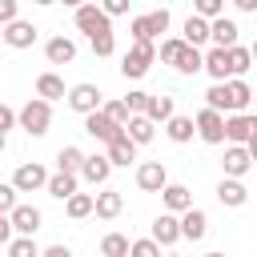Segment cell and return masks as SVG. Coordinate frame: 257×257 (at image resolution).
<instances>
[{
  "mask_svg": "<svg viewBox=\"0 0 257 257\" xmlns=\"http://www.w3.org/2000/svg\"><path fill=\"white\" fill-rule=\"evenodd\" d=\"M16 12H20V0H0V24H12V20H20Z\"/></svg>",
  "mask_w": 257,
  "mask_h": 257,
  "instance_id": "f6af8a7d",
  "label": "cell"
},
{
  "mask_svg": "<svg viewBox=\"0 0 257 257\" xmlns=\"http://www.w3.org/2000/svg\"><path fill=\"white\" fill-rule=\"evenodd\" d=\"M48 124H52V100H44V96H28V100L20 104V128H24L28 137H44Z\"/></svg>",
  "mask_w": 257,
  "mask_h": 257,
  "instance_id": "3957f363",
  "label": "cell"
},
{
  "mask_svg": "<svg viewBox=\"0 0 257 257\" xmlns=\"http://www.w3.org/2000/svg\"><path fill=\"white\" fill-rule=\"evenodd\" d=\"M88 44H92V52H96V56H112V52H116V36H112V32L88 36Z\"/></svg>",
  "mask_w": 257,
  "mask_h": 257,
  "instance_id": "ab89813d",
  "label": "cell"
},
{
  "mask_svg": "<svg viewBox=\"0 0 257 257\" xmlns=\"http://www.w3.org/2000/svg\"><path fill=\"white\" fill-rule=\"evenodd\" d=\"M165 257H181V253H165Z\"/></svg>",
  "mask_w": 257,
  "mask_h": 257,
  "instance_id": "11a10c76",
  "label": "cell"
},
{
  "mask_svg": "<svg viewBox=\"0 0 257 257\" xmlns=\"http://www.w3.org/2000/svg\"><path fill=\"white\" fill-rule=\"evenodd\" d=\"M124 128H128V137H133L137 145H149V141L157 137V120H149L145 112H133V120H128Z\"/></svg>",
  "mask_w": 257,
  "mask_h": 257,
  "instance_id": "4dcf8cb0",
  "label": "cell"
},
{
  "mask_svg": "<svg viewBox=\"0 0 257 257\" xmlns=\"http://www.w3.org/2000/svg\"><path fill=\"white\" fill-rule=\"evenodd\" d=\"M169 185V169L161 161H141L137 165V189L141 193H165Z\"/></svg>",
  "mask_w": 257,
  "mask_h": 257,
  "instance_id": "52a82bcc",
  "label": "cell"
},
{
  "mask_svg": "<svg viewBox=\"0 0 257 257\" xmlns=\"http://www.w3.org/2000/svg\"><path fill=\"white\" fill-rule=\"evenodd\" d=\"M84 133L108 145V141H116V137L124 133V124H116V120H112L104 108H96V112H88V116H84Z\"/></svg>",
  "mask_w": 257,
  "mask_h": 257,
  "instance_id": "ba28073f",
  "label": "cell"
},
{
  "mask_svg": "<svg viewBox=\"0 0 257 257\" xmlns=\"http://www.w3.org/2000/svg\"><path fill=\"white\" fill-rule=\"evenodd\" d=\"M72 20H76V28H80L84 36H100V32H112V16L100 8V0H88V4H80V8L72 12Z\"/></svg>",
  "mask_w": 257,
  "mask_h": 257,
  "instance_id": "277c9868",
  "label": "cell"
},
{
  "mask_svg": "<svg viewBox=\"0 0 257 257\" xmlns=\"http://www.w3.org/2000/svg\"><path fill=\"white\" fill-rule=\"evenodd\" d=\"M36 96H44V100H68V88H64V80L56 72H40L36 76Z\"/></svg>",
  "mask_w": 257,
  "mask_h": 257,
  "instance_id": "d4e9b609",
  "label": "cell"
},
{
  "mask_svg": "<svg viewBox=\"0 0 257 257\" xmlns=\"http://www.w3.org/2000/svg\"><path fill=\"white\" fill-rule=\"evenodd\" d=\"M16 193H20V189H16L12 181L0 185V213H12V209H16Z\"/></svg>",
  "mask_w": 257,
  "mask_h": 257,
  "instance_id": "7bdbcfd3",
  "label": "cell"
},
{
  "mask_svg": "<svg viewBox=\"0 0 257 257\" xmlns=\"http://www.w3.org/2000/svg\"><path fill=\"white\" fill-rule=\"evenodd\" d=\"M145 116H149V120H157V124H169V120L177 116V104H173V96H165V92L157 96V92H153V100H149V112H145Z\"/></svg>",
  "mask_w": 257,
  "mask_h": 257,
  "instance_id": "f546056e",
  "label": "cell"
},
{
  "mask_svg": "<svg viewBox=\"0 0 257 257\" xmlns=\"http://www.w3.org/2000/svg\"><path fill=\"white\" fill-rule=\"evenodd\" d=\"M217 201H221L225 209H241V205L249 201V189L241 185V177H221V185H217Z\"/></svg>",
  "mask_w": 257,
  "mask_h": 257,
  "instance_id": "9a60e30c",
  "label": "cell"
},
{
  "mask_svg": "<svg viewBox=\"0 0 257 257\" xmlns=\"http://www.w3.org/2000/svg\"><path fill=\"white\" fill-rule=\"evenodd\" d=\"M44 249L32 241V237H24V233H16L8 245H4V257H40Z\"/></svg>",
  "mask_w": 257,
  "mask_h": 257,
  "instance_id": "836d02e7",
  "label": "cell"
},
{
  "mask_svg": "<svg viewBox=\"0 0 257 257\" xmlns=\"http://www.w3.org/2000/svg\"><path fill=\"white\" fill-rule=\"evenodd\" d=\"M4 44H8V48H32V44H36V24H32V20H12V24H4Z\"/></svg>",
  "mask_w": 257,
  "mask_h": 257,
  "instance_id": "5bb4252c",
  "label": "cell"
},
{
  "mask_svg": "<svg viewBox=\"0 0 257 257\" xmlns=\"http://www.w3.org/2000/svg\"><path fill=\"white\" fill-rule=\"evenodd\" d=\"M72 193H80V173H52L48 177V197H56V201H68Z\"/></svg>",
  "mask_w": 257,
  "mask_h": 257,
  "instance_id": "e0dca14e",
  "label": "cell"
},
{
  "mask_svg": "<svg viewBox=\"0 0 257 257\" xmlns=\"http://www.w3.org/2000/svg\"><path fill=\"white\" fill-rule=\"evenodd\" d=\"M112 169H116V165H112V157H108V153H92V157L84 161V169H80V181H88L92 189H96V185H108Z\"/></svg>",
  "mask_w": 257,
  "mask_h": 257,
  "instance_id": "7c38bea8",
  "label": "cell"
},
{
  "mask_svg": "<svg viewBox=\"0 0 257 257\" xmlns=\"http://www.w3.org/2000/svg\"><path fill=\"white\" fill-rule=\"evenodd\" d=\"M185 48H189V40L185 36H165L161 40V48H157V56H161V64H181V56H185Z\"/></svg>",
  "mask_w": 257,
  "mask_h": 257,
  "instance_id": "f1b7e54d",
  "label": "cell"
},
{
  "mask_svg": "<svg viewBox=\"0 0 257 257\" xmlns=\"http://www.w3.org/2000/svg\"><path fill=\"white\" fill-rule=\"evenodd\" d=\"M68 108H72V112H80V116H88V112L104 108V92H100L96 84L80 80V84H72V88H68Z\"/></svg>",
  "mask_w": 257,
  "mask_h": 257,
  "instance_id": "8992f818",
  "label": "cell"
},
{
  "mask_svg": "<svg viewBox=\"0 0 257 257\" xmlns=\"http://www.w3.org/2000/svg\"><path fill=\"white\" fill-rule=\"evenodd\" d=\"M249 48H253V60H257V40H253V44H249Z\"/></svg>",
  "mask_w": 257,
  "mask_h": 257,
  "instance_id": "f5cc1de1",
  "label": "cell"
},
{
  "mask_svg": "<svg viewBox=\"0 0 257 257\" xmlns=\"http://www.w3.org/2000/svg\"><path fill=\"white\" fill-rule=\"evenodd\" d=\"M84 161H88V153H80L76 145H64V149L56 153V169H60V173H80Z\"/></svg>",
  "mask_w": 257,
  "mask_h": 257,
  "instance_id": "1f68e13d",
  "label": "cell"
},
{
  "mask_svg": "<svg viewBox=\"0 0 257 257\" xmlns=\"http://www.w3.org/2000/svg\"><path fill=\"white\" fill-rule=\"evenodd\" d=\"M137 149H141V145L128 137V128H124L116 141H108V157H112V165H124V169L137 161Z\"/></svg>",
  "mask_w": 257,
  "mask_h": 257,
  "instance_id": "44dd1931",
  "label": "cell"
},
{
  "mask_svg": "<svg viewBox=\"0 0 257 257\" xmlns=\"http://www.w3.org/2000/svg\"><path fill=\"white\" fill-rule=\"evenodd\" d=\"M104 112H108L116 124H128V120H133V108H128V100H104Z\"/></svg>",
  "mask_w": 257,
  "mask_h": 257,
  "instance_id": "60d3db41",
  "label": "cell"
},
{
  "mask_svg": "<svg viewBox=\"0 0 257 257\" xmlns=\"http://www.w3.org/2000/svg\"><path fill=\"white\" fill-rule=\"evenodd\" d=\"M249 153H253V161H257V133L249 137Z\"/></svg>",
  "mask_w": 257,
  "mask_h": 257,
  "instance_id": "f907efd6",
  "label": "cell"
},
{
  "mask_svg": "<svg viewBox=\"0 0 257 257\" xmlns=\"http://www.w3.org/2000/svg\"><path fill=\"white\" fill-rule=\"evenodd\" d=\"M161 249H165V245H161L157 237H141V241H133V249H128V257H165Z\"/></svg>",
  "mask_w": 257,
  "mask_h": 257,
  "instance_id": "8d00e7d4",
  "label": "cell"
},
{
  "mask_svg": "<svg viewBox=\"0 0 257 257\" xmlns=\"http://www.w3.org/2000/svg\"><path fill=\"white\" fill-rule=\"evenodd\" d=\"M193 12L205 20H217V16H225V0H193Z\"/></svg>",
  "mask_w": 257,
  "mask_h": 257,
  "instance_id": "f35d334b",
  "label": "cell"
},
{
  "mask_svg": "<svg viewBox=\"0 0 257 257\" xmlns=\"http://www.w3.org/2000/svg\"><path fill=\"white\" fill-rule=\"evenodd\" d=\"M253 128H257L253 112H225V137H229V145H249Z\"/></svg>",
  "mask_w": 257,
  "mask_h": 257,
  "instance_id": "8fae6325",
  "label": "cell"
},
{
  "mask_svg": "<svg viewBox=\"0 0 257 257\" xmlns=\"http://www.w3.org/2000/svg\"><path fill=\"white\" fill-rule=\"evenodd\" d=\"M157 60V44L153 40H133V48L120 56V76L124 80H141Z\"/></svg>",
  "mask_w": 257,
  "mask_h": 257,
  "instance_id": "7a4b0ae2",
  "label": "cell"
},
{
  "mask_svg": "<svg viewBox=\"0 0 257 257\" xmlns=\"http://www.w3.org/2000/svg\"><path fill=\"white\" fill-rule=\"evenodd\" d=\"M128 4H133V0H100V8H104L108 16H124V12H128Z\"/></svg>",
  "mask_w": 257,
  "mask_h": 257,
  "instance_id": "bcb514c9",
  "label": "cell"
},
{
  "mask_svg": "<svg viewBox=\"0 0 257 257\" xmlns=\"http://www.w3.org/2000/svg\"><path fill=\"white\" fill-rule=\"evenodd\" d=\"M237 32H241L237 20H229V16H217V20H213V44H217V48H233V44H237Z\"/></svg>",
  "mask_w": 257,
  "mask_h": 257,
  "instance_id": "83f0119b",
  "label": "cell"
},
{
  "mask_svg": "<svg viewBox=\"0 0 257 257\" xmlns=\"http://www.w3.org/2000/svg\"><path fill=\"white\" fill-rule=\"evenodd\" d=\"M8 217H12V225H16V233H24V237H32V233L40 229V221H44L36 205H16V209H12Z\"/></svg>",
  "mask_w": 257,
  "mask_h": 257,
  "instance_id": "7402d4cb",
  "label": "cell"
},
{
  "mask_svg": "<svg viewBox=\"0 0 257 257\" xmlns=\"http://www.w3.org/2000/svg\"><path fill=\"white\" fill-rule=\"evenodd\" d=\"M237 12H257V0H233Z\"/></svg>",
  "mask_w": 257,
  "mask_h": 257,
  "instance_id": "c3c4849f",
  "label": "cell"
},
{
  "mask_svg": "<svg viewBox=\"0 0 257 257\" xmlns=\"http://www.w3.org/2000/svg\"><path fill=\"white\" fill-rule=\"evenodd\" d=\"M205 257H225V253H205Z\"/></svg>",
  "mask_w": 257,
  "mask_h": 257,
  "instance_id": "db71d44e",
  "label": "cell"
},
{
  "mask_svg": "<svg viewBox=\"0 0 257 257\" xmlns=\"http://www.w3.org/2000/svg\"><path fill=\"white\" fill-rule=\"evenodd\" d=\"M165 137H169L173 145H189V141L197 137V116H181V112H177V116L165 124Z\"/></svg>",
  "mask_w": 257,
  "mask_h": 257,
  "instance_id": "ffe728a7",
  "label": "cell"
},
{
  "mask_svg": "<svg viewBox=\"0 0 257 257\" xmlns=\"http://www.w3.org/2000/svg\"><path fill=\"white\" fill-rule=\"evenodd\" d=\"M161 201H165V209L169 213H185V209H193V193L185 189V185H165V193H161Z\"/></svg>",
  "mask_w": 257,
  "mask_h": 257,
  "instance_id": "484cf974",
  "label": "cell"
},
{
  "mask_svg": "<svg viewBox=\"0 0 257 257\" xmlns=\"http://www.w3.org/2000/svg\"><path fill=\"white\" fill-rule=\"evenodd\" d=\"M181 233H185V241H201L205 233H209V217H205V209H185L181 213Z\"/></svg>",
  "mask_w": 257,
  "mask_h": 257,
  "instance_id": "ac0fdd59",
  "label": "cell"
},
{
  "mask_svg": "<svg viewBox=\"0 0 257 257\" xmlns=\"http://www.w3.org/2000/svg\"><path fill=\"white\" fill-rule=\"evenodd\" d=\"M197 137H201L205 145H229V137H225V112L205 104V108L197 112Z\"/></svg>",
  "mask_w": 257,
  "mask_h": 257,
  "instance_id": "5b68a950",
  "label": "cell"
},
{
  "mask_svg": "<svg viewBox=\"0 0 257 257\" xmlns=\"http://www.w3.org/2000/svg\"><path fill=\"white\" fill-rule=\"evenodd\" d=\"M124 100H128V108H133V112H149V100H153V92H145V88H133Z\"/></svg>",
  "mask_w": 257,
  "mask_h": 257,
  "instance_id": "b9f144b4",
  "label": "cell"
},
{
  "mask_svg": "<svg viewBox=\"0 0 257 257\" xmlns=\"http://www.w3.org/2000/svg\"><path fill=\"white\" fill-rule=\"evenodd\" d=\"M16 124H20V112H16L12 104H4V108H0V133H12Z\"/></svg>",
  "mask_w": 257,
  "mask_h": 257,
  "instance_id": "ee69618b",
  "label": "cell"
},
{
  "mask_svg": "<svg viewBox=\"0 0 257 257\" xmlns=\"http://www.w3.org/2000/svg\"><path fill=\"white\" fill-rule=\"evenodd\" d=\"M60 4H64V8H72V12H76V8H80V4H88V0H60Z\"/></svg>",
  "mask_w": 257,
  "mask_h": 257,
  "instance_id": "681fc988",
  "label": "cell"
},
{
  "mask_svg": "<svg viewBox=\"0 0 257 257\" xmlns=\"http://www.w3.org/2000/svg\"><path fill=\"white\" fill-rule=\"evenodd\" d=\"M120 209H124V197H120L116 189H100V193H96V217H100V221H116Z\"/></svg>",
  "mask_w": 257,
  "mask_h": 257,
  "instance_id": "cb8c5ba5",
  "label": "cell"
},
{
  "mask_svg": "<svg viewBox=\"0 0 257 257\" xmlns=\"http://www.w3.org/2000/svg\"><path fill=\"white\" fill-rule=\"evenodd\" d=\"M249 100H253V88H249L241 76H233V80H213V88L205 92V104H209V108H221V112H245Z\"/></svg>",
  "mask_w": 257,
  "mask_h": 257,
  "instance_id": "6da1fadb",
  "label": "cell"
},
{
  "mask_svg": "<svg viewBox=\"0 0 257 257\" xmlns=\"http://www.w3.org/2000/svg\"><path fill=\"white\" fill-rule=\"evenodd\" d=\"M149 237H157L165 249L177 245V241L185 237V233H181V213H161V217L153 221V233H149Z\"/></svg>",
  "mask_w": 257,
  "mask_h": 257,
  "instance_id": "4fadbf2b",
  "label": "cell"
},
{
  "mask_svg": "<svg viewBox=\"0 0 257 257\" xmlns=\"http://www.w3.org/2000/svg\"><path fill=\"white\" fill-rule=\"evenodd\" d=\"M128 249H133V241L124 233H104L100 237V257H128Z\"/></svg>",
  "mask_w": 257,
  "mask_h": 257,
  "instance_id": "d6a6232c",
  "label": "cell"
},
{
  "mask_svg": "<svg viewBox=\"0 0 257 257\" xmlns=\"http://www.w3.org/2000/svg\"><path fill=\"white\" fill-rule=\"evenodd\" d=\"M128 32H133V40H157V32H153V20H149V12H145V16H133Z\"/></svg>",
  "mask_w": 257,
  "mask_h": 257,
  "instance_id": "74e56055",
  "label": "cell"
},
{
  "mask_svg": "<svg viewBox=\"0 0 257 257\" xmlns=\"http://www.w3.org/2000/svg\"><path fill=\"white\" fill-rule=\"evenodd\" d=\"M205 72L213 76V80H233V64H229V48H209L205 52Z\"/></svg>",
  "mask_w": 257,
  "mask_h": 257,
  "instance_id": "2e32d148",
  "label": "cell"
},
{
  "mask_svg": "<svg viewBox=\"0 0 257 257\" xmlns=\"http://www.w3.org/2000/svg\"><path fill=\"white\" fill-rule=\"evenodd\" d=\"M44 56H48V64H72V60H76V40L52 36V40L44 44Z\"/></svg>",
  "mask_w": 257,
  "mask_h": 257,
  "instance_id": "d6986e66",
  "label": "cell"
},
{
  "mask_svg": "<svg viewBox=\"0 0 257 257\" xmlns=\"http://www.w3.org/2000/svg\"><path fill=\"white\" fill-rule=\"evenodd\" d=\"M40 257H72V249H68V245H48Z\"/></svg>",
  "mask_w": 257,
  "mask_h": 257,
  "instance_id": "7dc6e473",
  "label": "cell"
},
{
  "mask_svg": "<svg viewBox=\"0 0 257 257\" xmlns=\"http://www.w3.org/2000/svg\"><path fill=\"white\" fill-rule=\"evenodd\" d=\"M12 185H16L20 193H36V189H48V169H44L40 161H28V165H20V169L12 173Z\"/></svg>",
  "mask_w": 257,
  "mask_h": 257,
  "instance_id": "9c48e42d",
  "label": "cell"
},
{
  "mask_svg": "<svg viewBox=\"0 0 257 257\" xmlns=\"http://www.w3.org/2000/svg\"><path fill=\"white\" fill-rule=\"evenodd\" d=\"M64 213H68L72 221L92 217V213H96V193H72V197L64 201Z\"/></svg>",
  "mask_w": 257,
  "mask_h": 257,
  "instance_id": "4316f807",
  "label": "cell"
},
{
  "mask_svg": "<svg viewBox=\"0 0 257 257\" xmlns=\"http://www.w3.org/2000/svg\"><path fill=\"white\" fill-rule=\"evenodd\" d=\"M229 64H233V76H245V72L253 68V48L233 44V48H229Z\"/></svg>",
  "mask_w": 257,
  "mask_h": 257,
  "instance_id": "d590c367",
  "label": "cell"
},
{
  "mask_svg": "<svg viewBox=\"0 0 257 257\" xmlns=\"http://www.w3.org/2000/svg\"><path fill=\"white\" fill-rule=\"evenodd\" d=\"M32 4H40V8H48V4H56V0H32Z\"/></svg>",
  "mask_w": 257,
  "mask_h": 257,
  "instance_id": "816d5d0a",
  "label": "cell"
},
{
  "mask_svg": "<svg viewBox=\"0 0 257 257\" xmlns=\"http://www.w3.org/2000/svg\"><path fill=\"white\" fill-rule=\"evenodd\" d=\"M177 72H181V76L205 72V52H201L197 44H189V48H185V56H181V64H177Z\"/></svg>",
  "mask_w": 257,
  "mask_h": 257,
  "instance_id": "e575fe53",
  "label": "cell"
},
{
  "mask_svg": "<svg viewBox=\"0 0 257 257\" xmlns=\"http://www.w3.org/2000/svg\"><path fill=\"white\" fill-rule=\"evenodd\" d=\"M181 36H185L189 44H197V48H201L205 40H213V20H205V16H197V12H193V16L185 20V28H181Z\"/></svg>",
  "mask_w": 257,
  "mask_h": 257,
  "instance_id": "603a6c76",
  "label": "cell"
},
{
  "mask_svg": "<svg viewBox=\"0 0 257 257\" xmlns=\"http://www.w3.org/2000/svg\"><path fill=\"white\" fill-rule=\"evenodd\" d=\"M253 165H257V161H253L249 145H225V157H221V169H225V177H245Z\"/></svg>",
  "mask_w": 257,
  "mask_h": 257,
  "instance_id": "30bf717a",
  "label": "cell"
}]
</instances>
